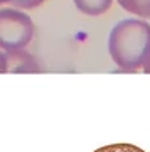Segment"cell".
<instances>
[{"label": "cell", "mask_w": 150, "mask_h": 152, "mask_svg": "<svg viewBox=\"0 0 150 152\" xmlns=\"http://www.w3.org/2000/svg\"><path fill=\"white\" fill-rule=\"evenodd\" d=\"M108 54L122 71L143 68L150 56V24L145 19H123L110 31Z\"/></svg>", "instance_id": "obj_1"}, {"label": "cell", "mask_w": 150, "mask_h": 152, "mask_svg": "<svg viewBox=\"0 0 150 152\" xmlns=\"http://www.w3.org/2000/svg\"><path fill=\"white\" fill-rule=\"evenodd\" d=\"M34 22L24 10L9 7L0 9V49L5 53L20 51L32 41Z\"/></svg>", "instance_id": "obj_2"}, {"label": "cell", "mask_w": 150, "mask_h": 152, "mask_svg": "<svg viewBox=\"0 0 150 152\" xmlns=\"http://www.w3.org/2000/svg\"><path fill=\"white\" fill-rule=\"evenodd\" d=\"M7 59H9V71H37V64L32 56L25 53L24 49L20 51H14V53H7Z\"/></svg>", "instance_id": "obj_3"}, {"label": "cell", "mask_w": 150, "mask_h": 152, "mask_svg": "<svg viewBox=\"0 0 150 152\" xmlns=\"http://www.w3.org/2000/svg\"><path fill=\"white\" fill-rule=\"evenodd\" d=\"M73 2L81 14L91 17L101 15V14L110 10L113 5V0H73Z\"/></svg>", "instance_id": "obj_4"}, {"label": "cell", "mask_w": 150, "mask_h": 152, "mask_svg": "<svg viewBox=\"0 0 150 152\" xmlns=\"http://www.w3.org/2000/svg\"><path fill=\"white\" fill-rule=\"evenodd\" d=\"M123 10L138 19H150V0H117Z\"/></svg>", "instance_id": "obj_5"}, {"label": "cell", "mask_w": 150, "mask_h": 152, "mask_svg": "<svg viewBox=\"0 0 150 152\" xmlns=\"http://www.w3.org/2000/svg\"><path fill=\"white\" fill-rule=\"evenodd\" d=\"M93 152H147L143 149H140L138 145L133 144H127V142H118V144H108Z\"/></svg>", "instance_id": "obj_6"}, {"label": "cell", "mask_w": 150, "mask_h": 152, "mask_svg": "<svg viewBox=\"0 0 150 152\" xmlns=\"http://www.w3.org/2000/svg\"><path fill=\"white\" fill-rule=\"evenodd\" d=\"M46 0H12L10 5L20 10H31V9H37L41 4H44Z\"/></svg>", "instance_id": "obj_7"}, {"label": "cell", "mask_w": 150, "mask_h": 152, "mask_svg": "<svg viewBox=\"0 0 150 152\" xmlns=\"http://www.w3.org/2000/svg\"><path fill=\"white\" fill-rule=\"evenodd\" d=\"M9 71V59H7V53L0 51V73H7Z\"/></svg>", "instance_id": "obj_8"}, {"label": "cell", "mask_w": 150, "mask_h": 152, "mask_svg": "<svg viewBox=\"0 0 150 152\" xmlns=\"http://www.w3.org/2000/svg\"><path fill=\"white\" fill-rule=\"evenodd\" d=\"M142 71H143V73H147V75H150V56H149V59L145 61V64H143V68H142Z\"/></svg>", "instance_id": "obj_9"}, {"label": "cell", "mask_w": 150, "mask_h": 152, "mask_svg": "<svg viewBox=\"0 0 150 152\" xmlns=\"http://www.w3.org/2000/svg\"><path fill=\"white\" fill-rule=\"evenodd\" d=\"M12 0H0V5H5V4H10Z\"/></svg>", "instance_id": "obj_10"}]
</instances>
